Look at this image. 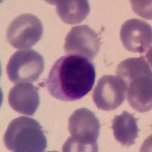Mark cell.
Instances as JSON below:
<instances>
[{"instance_id":"obj_8","label":"cell","mask_w":152,"mask_h":152,"mask_svg":"<svg viewBox=\"0 0 152 152\" xmlns=\"http://www.w3.org/2000/svg\"><path fill=\"white\" fill-rule=\"evenodd\" d=\"M126 95V87L121 78L113 75H104L99 79L92 97L98 109L111 111L123 104Z\"/></svg>"},{"instance_id":"obj_5","label":"cell","mask_w":152,"mask_h":152,"mask_svg":"<svg viewBox=\"0 0 152 152\" xmlns=\"http://www.w3.org/2000/svg\"><path fill=\"white\" fill-rule=\"evenodd\" d=\"M44 69V61L34 50H19L11 56L6 72L13 83H26L37 81Z\"/></svg>"},{"instance_id":"obj_7","label":"cell","mask_w":152,"mask_h":152,"mask_svg":"<svg viewBox=\"0 0 152 152\" xmlns=\"http://www.w3.org/2000/svg\"><path fill=\"white\" fill-rule=\"evenodd\" d=\"M100 47V39L88 25L73 27L66 37L64 49L69 55L78 56L93 61Z\"/></svg>"},{"instance_id":"obj_9","label":"cell","mask_w":152,"mask_h":152,"mask_svg":"<svg viewBox=\"0 0 152 152\" xmlns=\"http://www.w3.org/2000/svg\"><path fill=\"white\" fill-rule=\"evenodd\" d=\"M120 39L125 48L130 52L146 53L152 43L151 27L140 19L127 20L120 29Z\"/></svg>"},{"instance_id":"obj_1","label":"cell","mask_w":152,"mask_h":152,"mask_svg":"<svg viewBox=\"0 0 152 152\" xmlns=\"http://www.w3.org/2000/svg\"><path fill=\"white\" fill-rule=\"evenodd\" d=\"M96 78L91 62L78 56H63L54 63L45 85L51 96L62 101H75L93 88Z\"/></svg>"},{"instance_id":"obj_10","label":"cell","mask_w":152,"mask_h":152,"mask_svg":"<svg viewBox=\"0 0 152 152\" xmlns=\"http://www.w3.org/2000/svg\"><path fill=\"white\" fill-rule=\"evenodd\" d=\"M9 104L18 113L33 116L40 104L38 89L28 82L15 85L9 92Z\"/></svg>"},{"instance_id":"obj_2","label":"cell","mask_w":152,"mask_h":152,"mask_svg":"<svg viewBox=\"0 0 152 152\" xmlns=\"http://www.w3.org/2000/svg\"><path fill=\"white\" fill-rule=\"evenodd\" d=\"M116 75L126 87L129 105L139 113L150 111L152 107L151 68L144 57L129 58L118 65Z\"/></svg>"},{"instance_id":"obj_12","label":"cell","mask_w":152,"mask_h":152,"mask_svg":"<svg viewBox=\"0 0 152 152\" xmlns=\"http://www.w3.org/2000/svg\"><path fill=\"white\" fill-rule=\"evenodd\" d=\"M47 2L56 6L57 14L66 24H79L90 13V5L87 0H58Z\"/></svg>"},{"instance_id":"obj_3","label":"cell","mask_w":152,"mask_h":152,"mask_svg":"<svg viewBox=\"0 0 152 152\" xmlns=\"http://www.w3.org/2000/svg\"><path fill=\"white\" fill-rule=\"evenodd\" d=\"M100 124L94 113L87 108L76 110L69 119V137L62 151H98Z\"/></svg>"},{"instance_id":"obj_11","label":"cell","mask_w":152,"mask_h":152,"mask_svg":"<svg viewBox=\"0 0 152 152\" xmlns=\"http://www.w3.org/2000/svg\"><path fill=\"white\" fill-rule=\"evenodd\" d=\"M112 129L116 140L123 146L129 147L133 145L138 137V119L127 111H123L120 115L115 116Z\"/></svg>"},{"instance_id":"obj_6","label":"cell","mask_w":152,"mask_h":152,"mask_svg":"<svg viewBox=\"0 0 152 152\" xmlns=\"http://www.w3.org/2000/svg\"><path fill=\"white\" fill-rule=\"evenodd\" d=\"M43 27L37 17L32 14L18 16L6 31L7 41L14 48L27 50L41 39Z\"/></svg>"},{"instance_id":"obj_4","label":"cell","mask_w":152,"mask_h":152,"mask_svg":"<svg viewBox=\"0 0 152 152\" xmlns=\"http://www.w3.org/2000/svg\"><path fill=\"white\" fill-rule=\"evenodd\" d=\"M3 142L8 150L15 152H43L47 147V137L40 123L26 116L9 123Z\"/></svg>"}]
</instances>
